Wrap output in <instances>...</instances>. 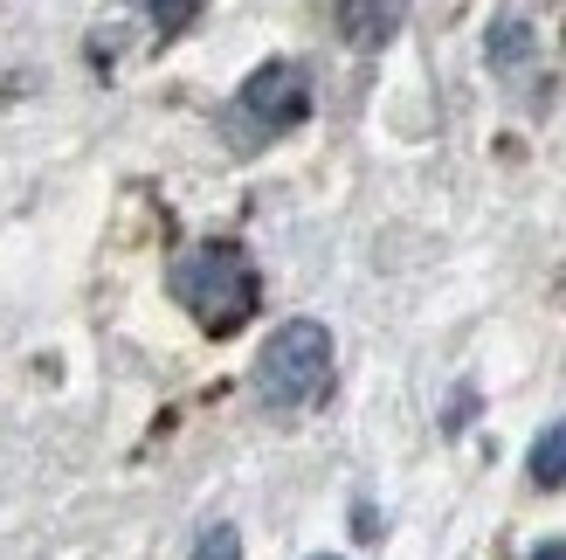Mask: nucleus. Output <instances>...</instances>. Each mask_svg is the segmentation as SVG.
Masks as SVG:
<instances>
[{"instance_id": "6", "label": "nucleus", "mask_w": 566, "mask_h": 560, "mask_svg": "<svg viewBox=\"0 0 566 560\" xmlns=\"http://www.w3.org/2000/svg\"><path fill=\"white\" fill-rule=\"evenodd\" d=\"M532 55V21H518V14H504L497 28H491V63L497 70H518Z\"/></svg>"}, {"instance_id": "4", "label": "nucleus", "mask_w": 566, "mask_h": 560, "mask_svg": "<svg viewBox=\"0 0 566 560\" xmlns=\"http://www.w3.org/2000/svg\"><path fill=\"white\" fill-rule=\"evenodd\" d=\"M408 21V0H338V28L353 49H387Z\"/></svg>"}, {"instance_id": "5", "label": "nucleus", "mask_w": 566, "mask_h": 560, "mask_svg": "<svg viewBox=\"0 0 566 560\" xmlns=\"http://www.w3.org/2000/svg\"><path fill=\"white\" fill-rule=\"evenodd\" d=\"M525 470H532V485H539V491H559V485H566V423L539 429V443H532Z\"/></svg>"}, {"instance_id": "2", "label": "nucleus", "mask_w": 566, "mask_h": 560, "mask_svg": "<svg viewBox=\"0 0 566 560\" xmlns=\"http://www.w3.org/2000/svg\"><path fill=\"white\" fill-rule=\"evenodd\" d=\"M325 387H332V332L318 319H283L256 353V402L276 415H297L325 402Z\"/></svg>"}, {"instance_id": "7", "label": "nucleus", "mask_w": 566, "mask_h": 560, "mask_svg": "<svg viewBox=\"0 0 566 560\" xmlns=\"http://www.w3.org/2000/svg\"><path fill=\"white\" fill-rule=\"evenodd\" d=\"M132 8H146L159 35H180V28L193 21V0H132Z\"/></svg>"}, {"instance_id": "10", "label": "nucleus", "mask_w": 566, "mask_h": 560, "mask_svg": "<svg viewBox=\"0 0 566 560\" xmlns=\"http://www.w3.org/2000/svg\"><path fill=\"white\" fill-rule=\"evenodd\" d=\"M318 560H338V553H318Z\"/></svg>"}, {"instance_id": "8", "label": "nucleus", "mask_w": 566, "mask_h": 560, "mask_svg": "<svg viewBox=\"0 0 566 560\" xmlns=\"http://www.w3.org/2000/svg\"><path fill=\"white\" fill-rule=\"evenodd\" d=\"M193 560H242V533L235 526H208V533L193 540Z\"/></svg>"}, {"instance_id": "1", "label": "nucleus", "mask_w": 566, "mask_h": 560, "mask_svg": "<svg viewBox=\"0 0 566 560\" xmlns=\"http://www.w3.org/2000/svg\"><path fill=\"white\" fill-rule=\"evenodd\" d=\"M166 284H174V298L193 312V325H201L208 340L242 332L249 319H256V298H263V277H256V263H249L242 242H193V249H180L174 270H166Z\"/></svg>"}, {"instance_id": "9", "label": "nucleus", "mask_w": 566, "mask_h": 560, "mask_svg": "<svg viewBox=\"0 0 566 560\" xmlns=\"http://www.w3.org/2000/svg\"><path fill=\"white\" fill-rule=\"evenodd\" d=\"M532 560H566V540H546V547H532Z\"/></svg>"}, {"instance_id": "3", "label": "nucleus", "mask_w": 566, "mask_h": 560, "mask_svg": "<svg viewBox=\"0 0 566 560\" xmlns=\"http://www.w3.org/2000/svg\"><path fill=\"white\" fill-rule=\"evenodd\" d=\"M235 118H249L256 132H291L311 118V76L304 63H263V70H249L242 83V97H235Z\"/></svg>"}]
</instances>
